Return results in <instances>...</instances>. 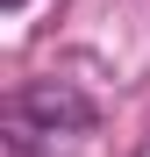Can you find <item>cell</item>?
I'll return each instance as SVG.
<instances>
[{
	"instance_id": "cell-2",
	"label": "cell",
	"mask_w": 150,
	"mask_h": 157,
	"mask_svg": "<svg viewBox=\"0 0 150 157\" xmlns=\"http://www.w3.org/2000/svg\"><path fill=\"white\" fill-rule=\"evenodd\" d=\"M0 7H7V14H14V7H29V0H0Z\"/></svg>"
},
{
	"instance_id": "cell-1",
	"label": "cell",
	"mask_w": 150,
	"mask_h": 157,
	"mask_svg": "<svg viewBox=\"0 0 150 157\" xmlns=\"http://www.w3.org/2000/svg\"><path fill=\"white\" fill-rule=\"evenodd\" d=\"M79 128H93V100L79 86H64V78H29L7 100V143L21 157L43 150L50 136H79Z\"/></svg>"
}]
</instances>
